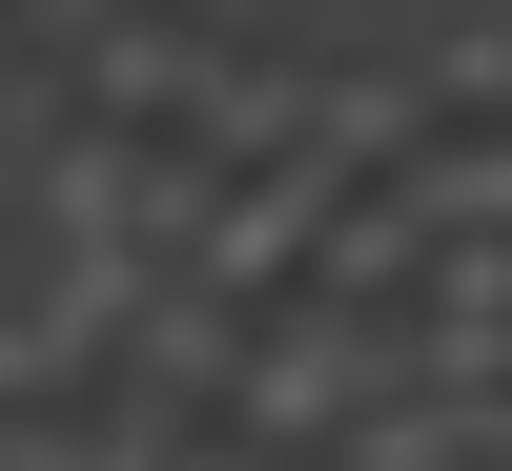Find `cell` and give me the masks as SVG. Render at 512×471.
<instances>
[{"mask_svg":"<svg viewBox=\"0 0 512 471\" xmlns=\"http://www.w3.org/2000/svg\"><path fill=\"white\" fill-rule=\"evenodd\" d=\"M369 390H390V308H308V287H267V308L226 328L205 431H246V451H328Z\"/></svg>","mask_w":512,"mask_h":471,"instance_id":"obj_1","label":"cell"}]
</instances>
